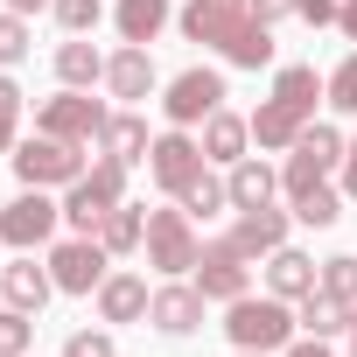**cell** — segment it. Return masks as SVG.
<instances>
[{
  "mask_svg": "<svg viewBox=\"0 0 357 357\" xmlns=\"http://www.w3.org/2000/svg\"><path fill=\"white\" fill-rule=\"evenodd\" d=\"M225 336H231V350H266V357H280V350L301 336V315H294V301H280V294H238V301H225Z\"/></svg>",
  "mask_w": 357,
  "mask_h": 357,
  "instance_id": "cell-1",
  "label": "cell"
},
{
  "mask_svg": "<svg viewBox=\"0 0 357 357\" xmlns=\"http://www.w3.org/2000/svg\"><path fill=\"white\" fill-rule=\"evenodd\" d=\"M343 154H350V140H343L336 126H315V119H308V133H301V140L287 147V161H280V190H287V204L308 197V190H322L329 168H343Z\"/></svg>",
  "mask_w": 357,
  "mask_h": 357,
  "instance_id": "cell-2",
  "label": "cell"
},
{
  "mask_svg": "<svg viewBox=\"0 0 357 357\" xmlns=\"http://www.w3.org/2000/svg\"><path fill=\"white\" fill-rule=\"evenodd\" d=\"M197 259H204V238H197V218L183 204H175V211H147V266L161 280L197 273Z\"/></svg>",
  "mask_w": 357,
  "mask_h": 357,
  "instance_id": "cell-3",
  "label": "cell"
},
{
  "mask_svg": "<svg viewBox=\"0 0 357 357\" xmlns=\"http://www.w3.org/2000/svg\"><path fill=\"white\" fill-rule=\"evenodd\" d=\"M15 183L22 190H70L77 175H84V147L56 140V133H36V140H15Z\"/></svg>",
  "mask_w": 357,
  "mask_h": 357,
  "instance_id": "cell-4",
  "label": "cell"
},
{
  "mask_svg": "<svg viewBox=\"0 0 357 357\" xmlns=\"http://www.w3.org/2000/svg\"><path fill=\"white\" fill-rule=\"evenodd\" d=\"M105 98H91V91H56V98H43L36 105V133H56V140H70V147H98V133H105Z\"/></svg>",
  "mask_w": 357,
  "mask_h": 357,
  "instance_id": "cell-5",
  "label": "cell"
},
{
  "mask_svg": "<svg viewBox=\"0 0 357 357\" xmlns=\"http://www.w3.org/2000/svg\"><path fill=\"white\" fill-rule=\"evenodd\" d=\"M218 105H225V70H204V63L175 70L168 91H161V119L168 126H204Z\"/></svg>",
  "mask_w": 357,
  "mask_h": 357,
  "instance_id": "cell-6",
  "label": "cell"
},
{
  "mask_svg": "<svg viewBox=\"0 0 357 357\" xmlns=\"http://www.w3.org/2000/svg\"><path fill=\"white\" fill-rule=\"evenodd\" d=\"M56 225H63V204H56L50 190H22L8 211H0V245L36 252V245H50V238H56Z\"/></svg>",
  "mask_w": 357,
  "mask_h": 357,
  "instance_id": "cell-7",
  "label": "cell"
},
{
  "mask_svg": "<svg viewBox=\"0 0 357 357\" xmlns=\"http://www.w3.org/2000/svg\"><path fill=\"white\" fill-rule=\"evenodd\" d=\"M211 161H204V140L190 133V126H168V133H154V147H147V175H154V190H183V183H197Z\"/></svg>",
  "mask_w": 357,
  "mask_h": 357,
  "instance_id": "cell-8",
  "label": "cell"
},
{
  "mask_svg": "<svg viewBox=\"0 0 357 357\" xmlns=\"http://www.w3.org/2000/svg\"><path fill=\"white\" fill-rule=\"evenodd\" d=\"M50 273H56V294H98L105 287V273H112V252L98 245V238H63V245H50Z\"/></svg>",
  "mask_w": 357,
  "mask_h": 357,
  "instance_id": "cell-9",
  "label": "cell"
},
{
  "mask_svg": "<svg viewBox=\"0 0 357 357\" xmlns=\"http://www.w3.org/2000/svg\"><path fill=\"white\" fill-rule=\"evenodd\" d=\"M190 280L204 287V301H238V294H252V259L231 238H204V259Z\"/></svg>",
  "mask_w": 357,
  "mask_h": 357,
  "instance_id": "cell-10",
  "label": "cell"
},
{
  "mask_svg": "<svg viewBox=\"0 0 357 357\" xmlns=\"http://www.w3.org/2000/svg\"><path fill=\"white\" fill-rule=\"evenodd\" d=\"M154 84H161V70H154L147 43H119V50L105 56V91H112L119 105H140V98H154Z\"/></svg>",
  "mask_w": 357,
  "mask_h": 357,
  "instance_id": "cell-11",
  "label": "cell"
},
{
  "mask_svg": "<svg viewBox=\"0 0 357 357\" xmlns=\"http://www.w3.org/2000/svg\"><path fill=\"white\" fill-rule=\"evenodd\" d=\"M204 287L197 280H161L154 287V308H147V322L161 329V336H190V329H204Z\"/></svg>",
  "mask_w": 357,
  "mask_h": 357,
  "instance_id": "cell-12",
  "label": "cell"
},
{
  "mask_svg": "<svg viewBox=\"0 0 357 357\" xmlns=\"http://www.w3.org/2000/svg\"><path fill=\"white\" fill-rule=\"evenodd\" d=\"M0 294H8V308H22V315H43V301L56 294V273H50V259L36 266V252H15L8 266H0Z\"/></svg>",
  "mask_w": 357,
  "mask_h": 357,
  "instance_id": "cell-13",
  "label": "cell"
},
{
  "mask_svg": "<svg viewBox=\"0 0 357 357\" xmlns=\"http://www.w3.org/2000/svg\"><path fill=\"white\" fill-rule=\"evenodd\" d=\"M175 22H183V36H190V43L225 50V43H231V29L245 22V0H190V8L175 15Z\"/></svg>",
  "mask_w": 357,
  "mask_h": 357,
  "instance_id": "cell-14",
  "label": "cell"
},
{
  "mask_svg": "<svg viewBox=\"0 0 357 357\" xmlns=\"http://www.w3.org/2000/svg\"><path fill=\"white\" fill-rule=\"evenodd\" d=\"M225 190H231V211H266L280 197V168L259 161V154H245V161L225 168Z\"/></svg>",
  "mask_w": 357,
  "mask_h": 357,
  "instance_id": "cell-15",
  "label": "cell"
},
{
  "mask_svg": "<svg viewBox=\"0 0 357 357\" xmlns=\"http://www.w3.org/2000/svg\"><path fill=\"white\" fill-rule=\"evenodd\" d=\"M204 161H218V168H231V161H245V147H252V119L245 112H231V105H218L211 119H204Z\"/></svg>",
  "mask_w": 357,
  "mask_h": 357,
  "instance_id": "cell-16",
  "label": "cell"
},
{
  "mask_svg": "<svg viewBox=\"0 0 357 357\" xmlns=\"http://www.w3.org/2000/svg\"><path fill=\"white\" fill-rule=\"evenodd\" d=\"M287 225H294V211H238V225H231V245L245 252V259H266V252H280L287 245Z\"/></svg>",
  "mask_w": 357,
  "mask_h": 357,
  "instance_id": "cell-17",
  "label": "cell"
},
{
  "mask_svg": "<svg viewBox=\"0 0 357 357\" xmlns=\"http://www.w3.org/2000/svg\"><path fill=\"white\" fill-rule=\"evenodd\" d=\"M322 287V266L301 252V245H280V252H266V294H280V301H301V294H315Z\"/></svg>",
  "mask_w": 357,
  "mask_h": 357,
  "instance_id": "cell-18",
  "label": "cell"
},
{
  "mask_svg": "<svg viewBox=\"0 0 357 357\" xmlns=\"http://www.w3.org/2000/svg\"><path fill=\"white\" fill-rule=\"evenodd\" d=\"M147 308H154V287H147L140 273H105V287H98V322H147Z\"/></svg>",
  "mask_w": 357,
  "mask_h": 357,
  "instance_id": "cell-19",
  "label": "cell"
},
{
  "mask_svg": "<svg viewBox=\"0 0 357 357\" xmlns=\"http://www.w3.org/2000/svg\"><path fill=\"white\" fill-rule=\"evenodd\" d=\"M252 119V147H266V154H287L301 133H308V119L294 112V105H280V98H266L259 112H245Z\"/></svg>",
  "mask_w": 357,
  "mask_h": 357,
  "instance_id": "cell-20",
  "label": "cell"
},
{
  "mask_svg": "<svg viewBox=\"0 0 357 357\" xmlns=\"http://www.w3.org/2000/svg\"><path fill=\"white\" fill-rule=\"evenodd\" d=\"M147 147H154V133H147V119L133 112V105H119L112 119H105V133H98V154H112V161H147Z\"/></svg>",
  "mask_w": 357,
  "mask_h": 357,
  "instance_id": "cell-21",
  "label": "cell"
},
{
  "mask_svg": "<svg viewBox=\"0 0 357 357\" xmlns=\"http://www.w3.org/2000/svg\"><path fill=\"white\" fill-rule=\"evenodd\" d=\"M273 98L294 105L301 119H315V98H329V77H322L315 63H280V70H273Z\"/></svg>",
  "mask_w": 357,
  "mask_h": 357,
  "instance_id": "cell-22",
  "label": "cell"
},
{
  "mask_svg": "<svg viewBox=\"0 0 357 357\" xmlns=\"http://www.w3.org/2000/svg\"><path fill=\"white\" fill-rule=\"evenodd\" d=\"M56 84H70V91H91V84H105V56L91 50V36H70V43H56Z\"/></svg>",
  "mask_w": 357,
  "mask_h": 357,
  "instance_id": "cell-23",
  "label": "cell"
},
{
  "mask_svg": "<svg viewBox=\"0 0 357 357\" xmlns=\"http://www.w3.org/2000/svg\"><path fill=\"white\" fill-rule=\"evenodd\" d=\"M218 56H225V63H238V70H266V63H273V29L245 15V22L231 29V43H225Z\"/></svg>",
  "mask_w": 357,
  "mask_h": 357,
  "instance_id": "cell-24",
  "label": "cell"
},
{
  "mask_svg": "<svg viewBox=\"0 0 357 357\" xmlns=\"http://www.w3.org/2000/svg\"><path fill=\"white\" fill-rule=\"evenodd\" d=\"M294 315H301V336H350V301H336V294H301L294 301Z\"/></svg>",
  "mask_w": 357,
  "mask_h": 357,
  "instance_id": "cell-25",
  "label": "cell"
},
{
  "mask_svg": "<svg viewBox=\"0 0 357 357\" xmlns=\"http://www.w3.org/2000/svg\"><path fill=\"white\" fill-rule=\"evenodd\" d=\"M112 29H119V43H154L168 29V0H119Z\"/></svg>",
  "mask_w": 357,
  "mask_h": 357,
  "instance_id": "cell-26",
  "label": "cell"
},
{
  "mask_svg": "<svg viewBox=\"0 0 357 357\" xmlns=\"http://www.w3.org/2000/svg\"><path fill=\"white\" fill-rule=\"evenodd\" d=\"M105 211H119V204H105L91 183H84V175H77V183L63 190V225L77 231V238H98V225H105Z\"/></svg>",
  "mask_w": 357,
  "mask_h": 357,
  "instance_id": "cell-27",
  "label": "cell"
},
{
  "mask_svg": "<svg viewBox=\"0 0 357 357\" xmlns=\"http://www.w3.org/2000/svg\"><path fill=\"white\" fill-rule=\"evenodd\" d=\"M98 245H105L112 259H126V252H140V245H147V211H133V204H119V211H105V225H98Z\"/></svg>",
  "mask_w": 357,
  "mask_h": 357,
  "instance_id": "cell-28",
  "label": "cell"
},
{
  "mask_svg": "<svg viewBox=\"0 0 357 357\" xmlns=\"http://www.w3.org/2000/svg\"><path fill=\"white\" fill-rule=\"evenodd\" d=\"M175 204H183L197 225H211L218 211H231V190H225V175H211V168H204L197 183H183V190H175Z\"/></svg>",
  "mask_w": 357,
  "mask_h": 357,
  "instance_id": "cell-29",
  "label": "cell"
},
{
  "mask_svg": "<svg viewBox=\"0 0 357 357\" xmlns=\"http://www.w3.org/2000/svg\"><path fill=\"white\" fill-rule=\"evenodd\" d=\"M336 218H343V190H329V183H322V190L294 197V225H308V231H329Z\"/></svg>",
  "mask_w": 357,
  "mask_h": 357,
  "instance_id": "cell-30",
  "label": "cell"
},
{
  "mask_svg": "<svg viewBox=\"0 0 357 357\" xmlns=\"http://www.w3.org/2000/svg\"><path fill=\"white\" fill-rule=\"evenodd\" d=\"M50 15H56L63 36H91L105 22V0H50Z\"/></svg>",
  "mask_w": 357,
  "mask_h": 357,
  "instance_id": "cell-31",
  "label": "cell"
},
{
  "mask_svg": "<svg viewBox=\"0 0 357 357\" xmlns=\"http://www.w3.org/2000/svg\"><path fill=\"white\" fill-rule=\"evenodd\" d=\"M322 294H336V301H350V308H357V252L322 259Z\"/></svg>",
  "mask_w": 357,
  "mask_h": 357,
  "instance_id": "cell-32",
  "label": "cell"
},
{
  "mask_svg": "<svg viewBox=\"0 0 357 357\" xmlns=\"http://www.w3.org/2000/svg\"><path fill=\"white\" fill-rule=\"evenodd\" d=\"M36 350V322L22 308H0V357H29Z\"/></svg>",
  "mask_w": 357,
  "mask_h": 357,
  "instance_id": "cell-33",
  "label": "cell"
},
{
  "mask_svg": "<svg viewBox=\"0 0 357 357\" xmlns=\"http://www.w3.org/2000/svg\"><path fill=\"white\" fill-rule=\"evenodd\" d=\"M84 183L105 197V204H126V161H112V154H98L91 168H84Z\"/></svg>",
  "mask_w": 357,
  "mask_h": 357,
  "instance_id": "cell-34",
  "label": "cell"
},
{
  "mask_svg": "<svg viewBox=\"0 0 357 357\" xmlns=\"http://www.w3.org/2000/svg\"><path fill=\"white\" fill-rule=\"evenodd\" d=\"M15 140H22V84L0 77V154H15Z\"/></svg>",
  "mask_w": 357,
  "mask_h": 357,
  "instance_id": "cell-35",
  "label": "cell"
},
{
  "mask_svg": "<svg viewBox=\"0 0 357 357\" xmlns=\"http://www.w3.org/2000/svg\"><path fill=\"white\" fill-rule=\"evenodd\" d=\"M29 15H15V8H0V63H22L29 56Z\"/></svg>",
  "mask_w": 357,
  "mask_h": 357,
  "instance_id": "cell-36",
  "label": "cell"
},
{
  "mask_svg": "<svg viewBox=\"0 0 357 357\" xmlns=\"http://www.w3.org/2000/svg\"><path fill=\"white\" fill-rule=\"evenodd\" d=\"M329 105H336V112H357V50L329 70Z\"/></svg>",
  "mask_w": 357,
  "mask_h": 357,
  "instance_id": "cell-37",
  "label": "cell"
},
{
  "mask_svg": "<svg viewBox=\"0 0 357 357\" xmlns=\"http://www.w3.org/2000/svg\"><path fill=\"white\" fill-rule=\"evenodd\" d=\"M63 357H119V350H112V329H70Z\"/></svg>",
  "mask_w": 357,
  "mask_h": 357,
  "instance_id": "cell-38",
  "label": "cell"
},
{
  "mask_svg": "<svg viewBox=\"0 0 357 357\" xmlns=\"http://www.w3.org/2000/svg\"><path fill=\"white\" fill-rule=\"evenodd\" d=\"M343 15V0H294V22H308V29H329Z\"/></svg>",
  "mask_w": 357,
  "mask_h": 357,
  "instance_id": "cell-39",
  "label": "cell"
},
{
  "mask_svg": "<svg viewBox=\"0 0 357 357\" xmlns=\"http://www.w3.org/2000/svg\"><path fill=\"white\" fill-rule=\"evenodd\" d=\"M245 15H252V22H266V29H280V22L294 15V0H245Z\"/></svg>",
  "mask_w": 357,
  "mask_h": 357,
  "instance_id": "cell-40",
  "label": "cell"
},
{
  "mask_svg": "<svg viewBox=\"0 0 357 357\" xmlns=\"http://www.w3.org/2000/svg\"><path fill=\"white\" fill-rule=\"evenodd\" d=\"M280 357H329V336H294Z\"/></svg>",
  "mask_w": 357,
  "mask_h": 357,
  "instance_id": "cell-41",
  "label": "cell"
},
{
  "mask_svg": "<svg viewBox=\"0 0 357 357\" xmlns=\"http://www.w3.org/2000/svg\"><path fill=\"white\" fill-rule=\"evenodd\" d=\"M343 197H350V204H357V147H350V154H343Z\"/></svg>",
  "mask_w": 357,
  "mask_h": 357,
  "instance_id": "cell-42",
  "label": "cell"
},
{
  "mask_svg": "<svg viewBox=\"0 0 357 357\" xmlns=\"http://www.w3.org/2000/svg\"><path fill=\"white\" fill-rule=\"evenodd\" d=\"M336 29H343V43H357V0H343V15H336Z\"/></svg>",
  "mask_w": 357,
  "mask_h": 357,
  "instance_id": "cell-43",
  "label": "cell"
},
{
  "mask_svg": "<svg viewBox=\"0 0 357 357\" xmlns=\"http://www.w3.org/2000/svg\"><path fill=\"white\" fill-rule=\"evenodd\" d=\"M8 8H15V15H36V8H50V0H8Z\"/></svg>",
  "mask_w": 357,
  "mask_h": 357,
  "instance_id": "cell-44",
  "label": "cell"
},
{
  "mask_svg": "<svg viewBox=\"0 0 357 357\" xmlns=\"http://www.w3.org/2000/svg\"><path fill=\"white\" fill-rule=\"evenodd\" d=\"M350 357H357V308H350Z\"/></svg>",
  "mask_w": 357,
  "mask_h": 357,
  "instance_id": "cell-45",
  "label": "cell"
},
{
  "mask_svg": "<svg viewBox=\"0 0 357 357\" xmlns=\"http://www.w3.org/2000/svg\"><path fill=\"white\" fill-rule=\"evenodd\" d=\"M238 357H266V350H238Z\"/></svg>",
  "mask_w": 357,
  "mask_h": 357,
  "instance_id": "cell-46",
  "label": "cell"
},
{
  "mask_svg": "<svg viewBox=\"0 0 357 357\" xmlns=\"http://www.w3.org/2000/svg\"><path fill=\"white\" fill-rule=\"evenodd\" d=\"M350 147H357V140H350Z\"/></svg>",
  "mask_w": 357,
  "mask_h": 357,
  "instance_id": "cell-47",
  "label": "cell"
}]
</instances>
